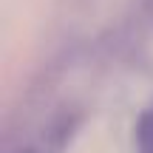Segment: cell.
I'll list each match as a JSON object with an SVG mask.
<instances>
[{"label":"cell","instance_id":"6da1fadb","mask_svg":"<svg viewBox=\"0 0 153 153\" xmlns=\"http://www.w3.org/2000/svg\"><path fill=\"white\" fill-rule=\"evenodd\" d=\"M133 142H136V153H153V105L139 114L133 128Z\"/></svg>","mask_w":153,"mask_h":153}]
</instances>
